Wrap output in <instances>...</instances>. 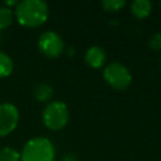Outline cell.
<instances>
[{
  "instance_id": "cell-1",
  "label": "cell",
  "mask_w": 161,
  "mask_h": 161,
  "mask_svg": "<svg viewBox=\"0 0 161 161\" xmlns=\"http://www.w3.org/2000/svg\"><path fill=\"white\" fill-rule=\"evenodd\" d=\"M15 16L23 26L36 28L47 21L49 8L43 0H23L15 8Z\"/></svg>"
},
{
  "instance_id": "cell-2",
  "label": "cell",
  "mask_w": 161,
  "mask_h": 161,
  "mask_svg": "<svg viewBox=\"0 0 161 161\" xmlns=\"http://www.w3.org/2000/svg\"><path fill=\"white\" fill-rule=\"evenodd\" d=\"M55 148L47 137H33L24 145L20 161H54Z\"/></svg>"
},
{
  "instance_id": "cell-3",
  "label": "cell",
  "mask_w": 161,
  "mask_h": 161,
  "mask_svg": "<svg viewBox=\"0 0 161 161\" xmlns=\"http://www.w3.org/2000/svg\"><path fill=\"white\" fill-rule=\"evenodd\" d=\"M69 121V109L64 102L54 101L47 104L43 111V122L52 131H59Z\"/></svg>"
},
{
  "instance_id": "cell-4",
  "label": "cell",
  "mask_w": 161,
  "mask_h": 161,
  "mask_svg": "<svg viewBox=\"0 0 161 161\" xmlns=\"http://www.w3.org/2000/svg\"><path fill=\"white\" fill-rule=\"evenodd\" d=\"M103 78L109 87L117 91L126 89L132 82V75L130 70L123 64L117 63V62L111 63L104 68Z\"/></svg>"
},
{
  "instance_id": "cell-5",
  "label": "cell",
  "mask_w": 161,
  "mask_h": 161,
  "mask_svg": "<svg viewBox=\"0 0 161 161\" xmlns=\"http://www.w3.org/2000/svg\"><path fill=\"white\" fill-rule=\"evenodd\" d=\"M39 50L48 58H58L64 52V42L55 31H44L38 39Z\"/></svg>"
},
{
  "instance_id": "cell-6",
  "label": "cell",
  "mask_w": 161,
  "mask_h": 161,
  "mask_svg": "<svg viewBox=\"0 0 161 161\" xmlns=\"http://www.w3.org/2000/svg\"><path fill=\"white\" fill-rule=\"evenodd\" d=\"M19 122L18 108L8 102L0 103V136H8L11 133Z\"/></svg>"
},
{
  "instance_id": "cell-7",
  "label": "cell",
  "mask_w": 161,
  "mask_h": 161,
  "mask_svg": "<svg viewBox=\"0 0 161 161\" xmlns=\"http://www.w3.org/2000/svg\"><path fill=\"white\" fill-rule=\"evenodd\" d=\"M84 60L89 67L99 68L106 62V53L101 47H97V45L89 47L84 54Z\"/></svg>"
},
{
  "instance_id": "cell-8",
  "label": "cell",
  "mask_w": 161,
  "mask_h": 161,
  "mask_svg": "<svg viewBox=\"0 0 161 161\" xmlns=\"http://www.w3.org/2000/svg\"><path fill=\"white\" fill-rule=\"evenodd\" d=\"M151 3L148 0H135L131 4V11L136 18H146L151 13Z\"/></svg>"
},
{
  "instance_id": "cell-9",
  "label": "cell",
  "mask_w": 161,
  "mask_h": 161,
  "mask_svg": "<svg viewBox=\"0 0 161 161\" xmlns=\"http://www.w3.org/2000/svg\"><path fill=\"white\" fill-rule=\"evenodd\" d=\"M34 97L38 102H48L53 97V88L47 83H39L34 88Z\"/></svg>"
},
{
  "instance_id": "cell-10",
  "label": "cell",
  "mask_w": 161,
  "mask_h": 161,
  "mask_svg": "<svg viewBox=\"0 0 161 161\" xmlns=\"http://www.w3.org/2000/svg\"><path fill=\"white\" fill-rule=\"evenodd\" d=\"M14 68L13 59L4 52H0V78H5L11 74Z\"/></svg>"
},
{
  "instance_id": "cell-11",
  "label": "cell",
  "mask_w": 161,
  "mask_h": 161,
  "mask_svg": "<svg viewBox=\"0 0 161 161\" xmlns=\"http://www.w3.org/2000/svg\"><path fill=\"white\" fill-rule=\"evenodd\" d=\"M14 18V13L8 6H0V30L6 29L11 25Z\"/></svg>"
},
{
  "instance_id": "cell-12",
  "label": "cell",
  "mask_w": 161,
  "mask_h": 161,
  "mask_svg": "<svg viewBox=\"0 0 161 161\" xmlns=\"http://www.w3.org/2000/svg\"><path fill=\"white\" fill-rule=\"evenodd\" d=\"M0 161H20V153L13 147H3L0 150Z\"/></svg>"
},
{
  "instance_id": "cell-13",
  "label": "cell",
  "mask_w": 161,
  "mask_h": 161,
  "mask_svg": "<svg viewBox=\"0 0 161 161\" xmlns=\"http://www.w3.org/2000/svg\"><path fill=\"white\" fill-rule=\"evenodd\" d=\"M125 0H103L102 8L107 11H117L125 6Z\"/></svg>"
},
{
  "instance_id": "cell-14",
  "label": "cell",
  "mask_w": 161,
  "mask_h": 161,
  "mask_svg": "<svg viewBox=\"0 0 161 161\" xmlns=\"http://www.w3.org/2000/svg\"><path fill=\"white\" fill-rule=\"evenodd\" d=\"M148 45L153 50H161V33H155L148 39Z\"/></svg>"
},
{
  "instance_id": "cell-15",
  "label": "cell",
  "mask_w": 161,
  "mask_h": 161,
  "mask_svg": "<svg viewBox=\"0 0 161 161\" xmlns=\"http://www.w3.org/2000/svg\"><path fill=\"white\" fill-rule=\"evenodd\" d=\"M60 161H78V158H77L75 153H73V152H67V153L63 155V157H62Z\"/></svg>"
},
{
  "instance_id": "cell-16",
  "label": "cell",
  "mask_w": 161,
  "mask_h": 161,
  "mask_svg": "<svg viewBox=\"0 0 161 161\" xmlns=\"http://www.w3.org/2000/svg\"><path fill=\"white\" fill-rule=\"evenodd\" d=\"M160 67H161V59H160Z\"/></svg>"
}]
</instances>
